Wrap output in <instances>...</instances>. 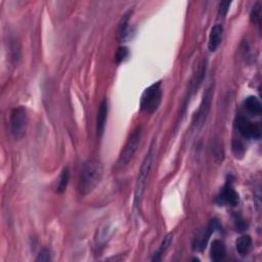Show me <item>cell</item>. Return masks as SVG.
Listing matches in <instances>:
<instances>
[{"label": "cell", "instance_id": "6da1fadb", "mask_svg": "<svg viewBox=\"0 0 262 262\" xmlns=\"http://www.w3.org/2000/svg\"><path fill=\"white\" fill-rule=\"evenodd\" d=\"M104 176V166L101 161L91 159L83 164L80 173L78 190L81 196H87L101 183Z\"/></svg>", "mask_w": 262, "mask_h": 262}, {"label": "cell", "instance_id": "7a4b0ae2", "mask_svg": "<svg viewBox=\"0 0 262 262\" xmlns=\"http://www.w3.org/2000/svg\"><path fill=\"white\" fill-rule=\"evenodd\" d=\"M154 158H155V151H154V148H151L138 171L139 173L137 176V181L135 183V190H134V207L135 208L139 207L142 196H144L148 177H149L150 171L153 166Z\"/></svg>", "mask_w": 262, "mask_h": 262}, {"label": "cell", "instance_id": "3957f363", "mask_svg": "<svg viewBox=\"0 0 262 262\" xmlns=\"http://www.w3.org/2000/svg\"><path fill=\"white\" fill-rule=\"evenodd\" d=\"M162 102V88L161 82L154 83L153 85L148 87L140 99V110L148 114L156 112Z\"/></svg>", "mask_w": 262, "mask_h": 262}, {"label": "cell", "instance_id": "277c9868", "mask_svg": "<svg viewBox=\"0 0 262 262\" xmlns=\"http://www.w3.org/2000/svg\"><path fill=\"white\" fill-rule=\"evenodd\" d=\"M28 126L27 110L24 106H18L10 113L9 129L13 137L17 140L22 139L26 134Z\"/></svg>", "mask_w": 262, "mask_h": 262}, {"label": "cell", "instance_id": "5b68a950", "mask_svg": "<svg viewBox=\"0 0 262 262\" xmlns=\"http://www.w3.org/2000/svg\"><path fill=\"white\" fill-rule=\"evenodd\" d=\"M140 138H141V127L138 126L129 136L126 145L124 147V150L122 151L120 157H119V160H118L119 166L123 167V166L127 165L129 161L132 159L135 152L137 151L138 145L140 142Z\"/></svg>", "mask_w": 262, "mask_h": 262}, {"label": "cell", "instance_id": "8992f818", "mask_svg": "<svg viewBox=\"0 0 262 262\" xmlns=\"http://www.w3.org/2000/svg\"><path fill=\"white\" fill-rule=\"evenodd\" d=\"M236 128L240 134L247 139H259L261 137V127L245 117H237Z\"/></svg>", "mask_w": 262, "mask_h": 262}, {"label": "cell", "instance_id": "52a82bcc", "mask_svg": "<svg viewBox=\"0 0 262 262\" xmlns=\"http://www.w3.org/2000/svg\"><path fill=\"white\" fill-rule=\"evenodd\" d=\"M216 203L219 206H236L240 203L239 194L236 192L232 182H228L223 186L221 193L216 199Z\"/></svg>", "mask_w": 262, "mask_h": 262}, {"label": "cell", "instance_id": "ba28073f", "mask_svg": "<svg viewBox=\"0 0 262 262\" xmlns=\"http://www.w3.org/2000/svg\"><path fill=\"white\" fill-rule=\"evenodd\" d=\"M211 98H212V92L210 89L206 91L204 94L203 101H202V104L200 105V108L194 118V122L193 125L196 128V130H199L202 126L204 125L206 118L208 116L209 110H210V105H211Z\"/></svg>", "mask_w": 262, "mask_h": 262}, {"label": "cell", "instance_id": "9c48e42d", "mask_svg": "<svg viewBox=\"0 0 262 262\" xmlns=\"http://www.w3.org/2000/svg\"><path fill=\"white\" fill-rule=\"evenodd\" d=\"M108 101L104 100L98 111V117H97V132H98V137L102 138L105 132V123H106V118H108Z\"/></svg>", "mask_w": 262, "mask_h": 262}, {"label": "cell", "instance_id": "30bf717a", "mask_svg": "<svg viewBox=\"0 0 262 262\" xmlns=\"http://www.w3.org/2000/svg\"><path fill=\"white\" fill-rule=\"evenodd\" d=\"M223 36V27L221 25H215L214 26L209 34V41H208V49L211 52H215L221 41Z\"/></svg>", "mask_w": 262, "mask_h": 262}, {"label": "cell", "instance_id": "8fae6325", "mask_svg": "<svg viewBox=\"0 0 262 262\" xmlns=\"http://www.w3.org/2000/svg\"><path fill=\"white\" fill-rule=\"evenodd\" d=\"M217 226H218L217 220H212L207 228V230H205L204 234L202 235L200 237H197L196 239V242L194 243V249L197 250V251H202V250L206 247L210 236L212 235L214 231H215Z\"/></svg>", "mask_w": 262, "mask_h": 262}, {"label": "cell", "instance_id": "7c38bea8", "mask_svg": "<svg viewBox=\"0 0 262 262\" xmlns=\"http://www.w3.org/2000/svg\"><path fill=\"white\" fill-rule=\"evenodd\" d=\"M226 255V250H225V246L223 244V242L219 241V240H215L213 241L212 245H211V249H210V257L213 261H221L224 259Z\"/></svg>", "mask_w": 262, "mask_h": 262}, {"label": "cell", "instance_id": "4fadbf2b", "mask_svg": "<svg viewBox=\"0 0 262 262\" xmlns=\"http://www.w3.org/2000/svg\"><path fill=\"white\" fill-rule=\"evenodd\" d=\"M244 108L253 116H259L262 113V105L256 97H248L244 101Z\"/></svg>", "mask_w": 262, "mask_h": 262}, {"label": "cell", "instance_id": "5bb4252c", "mask_svg": "<svg viewBox=\"0 0 262 262\" xmlns=\"http://www.w3.org/2000/svg\"><path fill=\"white\" fill-rule=\"evenodd\" d=\"M252 248V239L250 236H242L236 242V249L241 255H247Z\"/></svg>", "mask_w": 262, "mask_h": 262}, {"label": "cell", "instance_id": "9a60e30c", "mask_svg": "<svg viewBox=\"0 0 262 262\" xmlns=\"http://www.w3.org/2000/svg\"><path fill=\"white\" fill-rule=\"evenodd\" d=\"M131 13H127L126 15L123 16L120 24H119V29H118V37L119 40L121 42L124 41L127 36H128V32H129V20H130Z\"/></svg>", "mask_w": 262, "mask_h": 262}, {"label": "cell", "instance_id": "2e32d148", "mask_svg": "<svg viewBox=\"0 0 262 262\" xmlns=\"http://www.w3.org/2000/svg\"><path fill=\"white\" fill-rule=\"evenodd\" d=\"M70 181V169L69 167H65L58 177L57 184H56V193L63 194L67 189L68 183Z\"/></svg>", "mask_w": 262, "mask_h": 262}, {"label": "cell", "instance_id": "e0dca14e", "mask_svg": "<svg viewBox=\"0 0 262 262\" xmlns=\"http://www.w3.org/2000/svg\"><path fill=\"white\" fill-rule=\"evenodd\" d=\"M172 239H173L172 235H167V236H166L164 237V240L162 241V244H161V246H160V248H159V251H158L157 253H155V256H154V258H153L154 261H155V260H156V261L161 260V256L166 252V250H167L168 247L170 246V244H171V242H172Z\"/></svg>", "mask_w": 262, "mask_h": 262}, {"label": "cell", "instance_id": "ac0fdd59", "mask_svg": "<svg viewBox=\"0 0 262 262\" xmlns=\"http://www.w3.org/2000/svg\"><path fill=\"white\" fill-rule=\"evenodd\" d=\"M250 19L251 22L255 25H260V20H261V5L259 2H257L251 11V15H250Z\"/></svg>", "mask_w": 262, "mask_h": 262}, {"label": "cell", "instance_id": "d6986e66", "mask_svg": "<svg viewBox=\"0 0 262 262\" xmlns=\"http://www.w3.org/2000/svg\"><path fill=\"white\" fill-rule=\"evenodd\" d=\"M128 55V50L126 47H120V49L118 50L117 54H116V61L118 64H120L121 62H123L124 59L127 57Z\"/></svg>", "mask_w": 262, "mask_h": 262}, {"label": "cell", "instance_id": "ffe728a7", "mask_svg": "<svg viewBox=\"0 0 262 262\" xmlns=\"http://www.w3.org/2000/svg\"><path fill=\"white\" fill-rule=\"evenodd\" d=\"M231 1H222L220 4H219V9H218V16L223 18L226 14H228L229 11V8L231 6Z\"/></svg>", "mask_w": 262, "mask_h": 262}, {"label": "cell", "instance_id": "44dd1931", "mask_svg": "<svg viewBox=\"0 0 262 262\" xmlns=\"http://www.w3.org/2000/svg\"><path fill=\"white\" fill-rule=\"evenodd\" d=\"M52 257H51V251L47 249L42 250V251L39 253L38 257L36 258V261H51Z\"/></svg>", "mask_w": 262, "mask_h": 262}]
</instances>
